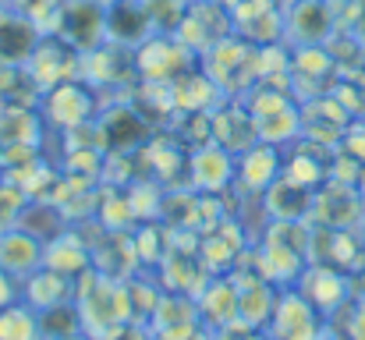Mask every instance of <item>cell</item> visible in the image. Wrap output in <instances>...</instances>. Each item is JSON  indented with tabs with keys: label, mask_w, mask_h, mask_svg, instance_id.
Returning a JSON list of instances; mask_svg holds the SVG:
<instances>
[{
	"label": "cell",
	"mask_w": 365,
	"mask_h": 340,
	"mask_svg": "<svg viewBox=\"0 0 365 340\" xmlns=\"http://www.w3.org/2000/svg\"><path fill=\"white\" fill-rule=\"evenodd\" d=\"M192 64L188 57V46L178 39H167V36H149L142 46H135V71L149 82V86H160V82H174L185 75V68Z\"/></svg>",
	"instance_id": "obj_6"
},
{
	"label": "cell",
	"mask_w": 365,
	"mask_h": 340,
	"mask_svg": "<svg viewBox=\"0 0 365 340\" xmlns=\"http://www.w3.org/2000/svg\"><path fill=\"white\" fill-rule=\"evenodd\" d=\"M107 340H153V334H149V326H145V323H135V319H131V323L118 326Z\"/></svg>",
	"instance_id": "obj_23"
},
{
	"label": "cell",
	"mask_w": 365,
	"mask_h": 340,
	"mask_svg": "<svg viewBox=\"0 0 365 340\" xmlns=\"http://www.w3.org/2000/svg\"><path fill=\"white\" fill-rule=\"evenodd\" d=\"M57 340H89L86 334H68V337H57Z\"/></svg>",
	"instance_id": "obj_25"
},
{
	"label": "cell",
	"mask_w": 365,
	"mask_h": 340,
	"mask_svg": "<svg viewBox=\"0 0 365 340\" xmlns=\"http://www.w3.org/2000/svg\"><path fill=\"white\" fill-rule=\"evenodd\" d=\"M188 170H192V185L206 195H220L224 188H231L238 181V156L227 153L217 142L195 145L188 156Z\"/></svg>",
	"instance_id": "obj_10"
},
{
	"label": "cell",
	"mask_w": 365,
	"mask_h": 340,
	"mask_svg": "<svg viewBox=\"0 0 365 340\" xmlns=\"http://www.w3.org/2000/svg\"><path fill=\"white\" fill-rule=\"evenodd\" d=\"M75 309L82 319V334L89 340H107L118 326L131 323L124 280L103 277L100 269H86L75 280Z\"/></svg>",
	"instance_id": "obj_1"
},
{
	"label": "cell",
	"mask_w": 365,
	"mask_h": 340,
	"mask_svg": "<svg viewBox=\"0 0 365 340\" xmlns=\"http://www.w3.org/2000/svg\"><path fill=\"white\" fill-rule=\"evenodd\" d=\"M280 174H284L280 145L255 142V145H248L245 153H238V181H242L248 192L262 195L273 181H280Z\"/></svg>",
	"instance_id": "obj_13"
},
{
	"label": "cell",
	"mask_w": 365,
	"mask_h": 340,
	"mask_svg": "<svg viewBox=\"0 0 365 340\" xmlns=\"http://www.w3.org/2000/svg\"><path fill=\"white\" fill-rule=\"evenodd\" d=\"M341 319H344V330H334L341 340H365V298H351L341 312H337ZM334 316V319H337Z\"/></svg>",
	"instance_id": "obj_21"
},
{
	"label": "cell",
	"mask_w": 365,
	"mask_h": 340,
	"mask_svg": "<svg viewBox=\"0 0 365 340\" xmlns=\"http://www.w3.org/2000/svg\"><path fill=\"white\" fill-rule=\"evenodd\" d=\"M36 316H39V334H43V340H57V337H68V334H82V319H78L75 302L57 305V309H46V312H36Z\"/></svg>",
	"instance_id": "obj_19"
},
{
	"label": "cell",
	"mask_w": 365,
	"mask_h": 340,
	"mask_svg": "<svg viewBox=\"0 0 365 340\" xmlns=\"http://www.w3.org/2000/svg\"><path fill=\"white\" fill-rule=\"evenodd\" d=\"M323 330H327V316L309 298H302L294 287H280V298H277L273 319L266 326V337L269 340H316Z\"/></svg>",
	"instance_id": "obj_4"
},
{
	"label": "cell",
	"mask_w": 365,
	"mask_h": 340,
	"mask_svg": "<svg viewBox=\"0 0 365 340\" xmlns=\"http://www.w3.org/2000/svg\"><path fill=\"white\" fill-rule=\"evenodd\" d=\"M145 326H149L153 340H192L202 330L199 305L188 294L163 291V298H160V305H156V312L149 316Z\"/></svg>",
	"instance_id": "obj_9"
},
{
	"label": "cell",
	"mask_w": 365,
	"mask_h": 340,
	"mask_svg": "<svg viewBox=\"0 0 365 340\" xmlns=\"http://www.w3.org/2000/svg\"><path fill=\"white\" fill-rule=\"evenodd\" d=\"M78 64H82V53L68 39H61V32L57 36L43 32L36 39L29 61H25V75H29V82L39 93H46V89L61 86V82H71L75 71H78Z\"/></svg>",
	"instance_id": "obj_3"
},
{
	"label": "cell",
	"mask_w": 365,
	"mask_h": 340,
	"mask_svg": "<svg viewBox=\"0 0 365 340\" xmlns=\"http://www.w3.org/2000/svg\"><path fill=\"white\" fill-rule=\"evenodd\" d=\"M294 291H298L302 298H309V302L327 316V323L355 298V291H351V273H344V269H337V266H327V262H309V266L302 269V277L294 280Z\"/></svg>",
	"instance_id": "obj_5"
},
{
	"label": "cell",
	"mask_w": 365,
	"mask_h": 340,
	"mask_svg": "<svg viewBox=\"0 0 365 340\" xmlns=\"http://www.w3.org/2000/svg\"><path fill=\"white\" fill-rule=\"evenodd\" d=\"M29 202L32 199L25 195L21 185H14L11 177H0V234L21 224V213H25Z\"/></svg>",
	"instance_id": "obj_20"
},
{
	"label": "cell",
	"mask_w": 365,
	"mask_h": 340,
	"mask_svg": "<svg viewBox=\"0 0 365 340\" xmlns=\"http://www.w3.org/2000/svg\"><path fill=\"white\" fill-rule=\"evenodd\" d=\"M359 234H362V241H365V217H362V224H359Z\"/></svg>",
	"instance_id": "obj_26"
},
{
	"label": "cell",
	"mask_w": 365,
	"mask_h": 340,
	"mask_svg": "<svg viewBox=\"0 0 365 340\" xmlns=\"http://www.w3.org/2000/svg\"><path fill=\"white\" fill-rule=\"evenodd\" d=\"M21 302L32 312H46V309L68 305V302H75V280L57 273V269H50V266H39L36 273H29L21 280Z\"/></svg>",
	"instance_id": "obj_12"
},
{
	"label": "cell",
	"mask_w": 365,
	"mask_h": 340,
	"mask_svg": "<svg viewBox=\"0 0 365 340\" xmlns=\"http://www.w3.org/2000/svg\"><path fill=\"white\" fill-rule=\"evenodd\" d=\"M43 266L78 280L86 269H93V244L78 234V230H61L53 241H46V255H43Z\"/></svg>",
	"instance_id": "obj_14"
},
{
	"label": "cell",
	"mask_w": 365,
	"mask_h": 340,
	"mask_svg": "<svg viewBox=\"0 0 365 340\" xmlns=\"http://www.w3.org/2000/svg\"><path fill=\"white\" fill-rule=\"evenodd\" d=\"M14 302H21V284H18L11 273L0 269V312H4L7 305H14Z\"/></svg>",
	"instance_id": "obj_22"
},
{
	"label": "cell",
	"mask_w": 365,
	"mask_h": 340,
	"mask_svg": "<svg viewBox=\"0 0 365 340\" xmlns=\"http://www.w3.org/2000/svg\"><path fill=\"white\" fill-rule=\"evenodd\" d=\"M199 305V319L210 330H224L227 323L238 319V284L231 277H217L202 287V294L195 298Z\"/></svg>",
	"instance_id": "obj_15"
},
{
	"label": "cell",
	"mask_w": 365,
	"mask_h": 340,
	"mask_svg": "<svg viewBox=\"0 0 365 340\" xmlns=\"http://www.w3.org/2000/svg\"><path fill=\"white\" fill-rule=\"evenodd\" d=\"M334 36V4L330 0H287L284 39L298 46H323Z\"/></svg>",
	"instance_id": "obj_8"
},
{
	"label": "cell",
	"mask_w": 365,
	"mask_h": 340,
	"mask_svg": "<svg viewBox=\"0 0 365 340\" xmlns=\"http://www.w3.org/2000/svg\"><path fill=\"white\" fill-rule=\"evenodd\" d=\"M0 340H43V334H39V316L25 302L7 305L0 312Z\"/></svg>",
	"instance_id": "obj_18"
},
{
	"label": "cell",
	"mask_w": 365,
	"mask_h": 340,
	"mask_svg": "<svg viewBox=\"0 0 365 340\" xmlns=\"http://www.w3.org/2000/svg\"><path fill=\"white\" fill-rule=\"evenodd\" d=\"M43 255H46V244L25 227H11L0 234V269L11 273L18 284L43 266Z\"/></svg>",
	"instance_id": "obj_11"
},
{
	"label": "cell",
	"mask_w": 365,
	"mask_h": 340,
	"mask_svg": "<svg viewBox=\"0 0 365 340\" xmlns=\"http://www.w3.org/2000/svg\"><path fill=\"white\" fill-rule=\"evenodd\" d=\"M248 117L255 124V135L259 142H269V145H287L291 138L302 135V110L287 100L284 89H269V86H259L248 93Z\"/></svg>",
	"instance_id": "obj_2"
},
{
	"label": "cell",
	"mask_w": 365,
	"mask_h": 340,
	"mask_svg": "<svg viewBox=\"0 0 365 340\" xmlns=\"http://www.w3.org/2000/svg\"><path fill=\"white\" fill-rule=\"evenodd\" d=\"M280 177H287V181H294V185H302V188H309V192H316L319 185L330 181L327 163H319L312 149H294V153L284 160V174H280Z\"/></svg>",
	"instance_id": "obj_17"
},
{
	"label": "cell",
	"mask_w": 365,
	"mask_h": 340,
	"mask_svg": "<svg viewBox=\"0 0 365 340\" xmlns=\"http://www.w3.org/2000/svg\"><path fill=\"white\" fill-rule=\"evenodd\" d=\"M43 113L61 131H75V128H86L96 117V96H93L89 86L71 78V82H61V86L43 93Z\"/></svg>",
	"instance_id": "obj_7"
},
{
	"label": "cell",
	"mask_w": 365,
	"mask_h": 340,
	"mask_svg": "<svg viewBox=\"0 0 365 340\" xmlns=\"http://www.w3.org/2000/svg\"><path fill=\"white\" fill-rule=\"evenodd\" d=\"M262 340H269V337H262Z\"/></svg>",
	"instance_id": "obj_27"
},
{
	"label": "cell",
	"mask_w": 365,
	"mask_h": 340,
	"mask_svg": "<svg viewBox=\"0 0 365 340\" xmlns=\"http://www.w3.org/2000/svg\"><path fill=\"white\" fill-rule=\"evenodd\" d=\"M316 340H341V337H337V334H334V330L327 326V330H323V334H319V337H316Z\"/></svg>",
	"instance_id": "obj_24"
},
{
	"label": "cell",
	"mask_w": 365,
	"mask_h": 340,
	"mask_svg": "<svg viewBox=\"0 0 365 340\" xmlns=\"http://www.w3.org/2000/svg\"><path fill=\"white\" fill-rule=\"evenodd\" d=\"M277 298H280V287L262 280V277L248 280V284H238V319L255 326V330H266L269 319H273Z\"/></svg>",
	"instance_id": "obj_16"
}]
</instances>
